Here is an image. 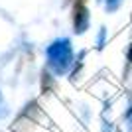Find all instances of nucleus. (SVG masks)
<instances>
[{
  "instance_id": "obj_2",
  "label": "nucleus",
  "mask_w": 132,
  "mask_h": 132,
  "mask_svg": "<svg viewBox=\"0 0 132 132\" xmlns=\"http://www.w3.org/2000/svg\"><path fill=\"white\" fill-rule=\"evenodd\" d=\"M118 2H120V0H109V2H106V8H109V10H114L116 6H118Z\"/></svg>"
},
{
  "instance_id": "obj_1",
  "label": "nucleus",
  "mask_w": 132,
  "mask_h": 132,
  "mask_svg": "<svg viewBox=\"0 0 132 132\" xmlns=\"http://www.w3.org/2000/svg\"><path fill=\"white\" fill-rule=\"evenodd\" d=\"M47 59L55 73H65L71 65V45L67 39H57L47 47Z\"/></svg>"
},
{
  "instance_id": "obj_3",
  "label": "nucleus",
  "mask_w": 132,
  "mask_h": 132,
  "mask_svg": "<svg viewBox=\"0 0 132 132\" xmlns=\"http://www.w3.org/2000/svg\"><path fill=\"white\" fill-rule=\"evenodd\" d=\"M4 114H6V106L2 103V97H0V116H4Z\"/></svg>"
}]
</instances>
